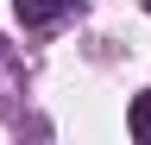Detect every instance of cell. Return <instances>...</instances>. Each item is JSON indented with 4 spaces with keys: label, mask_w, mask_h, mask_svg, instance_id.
<instances>
[{
    "label": "cell",
    "mask_w": 151,
    "mask_h": 145,
    "mask_svg": "<svg viewBox=\"0 0 151 145\" xmlns=\"http://www.w3.org/2000/svg\"><path fill=\"white\" fill-rule=\"evenodd\" d=\"M132 133L151 145V95H139V101H132Z\"/></svg>",
    "instance_id": "cell-2"
},
{
    "label": "cell",
    "mask_w": 151,
    "mask_h": 145,
    "mask_svg": "<svg viewBox=\"0 0 151 145\" xmlns=\"http://www.w3.org/2000/svg\"><path fill=\"white\" fill-rule=\"evenodd\" d=\"M69 13H82V0H19V25L25 32H50Z\"/></svg>",
    "instance_id": "cell-1"
}]
</instances>
